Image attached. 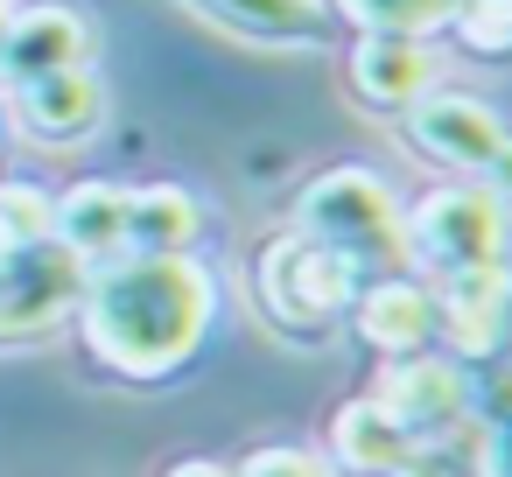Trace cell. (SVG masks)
Wrapping results in <instances>:
<instances>
[{
	"mask_svg": "<svg viewBox=\"0 0 512 477\" xmlns=\"http://www.w3.org/2000/svg\"><path fill=\"white\" fill-rule=\"evenodd\" d=\"M218 302V274L197 253H141L92 267L71 323L99 372L127 386H162L183 365H197V351L218 330Z\"/></svg>",
	"mask_w": 512,
	"mask_h": 477,
	"instance_id": "6da1fadb",
	"label": "cell"
},
{
	"mask_svg": "<svg viewBox=\"0 0 512 477\" xmlns=\"http://www.w3.org/2000/svg\"><path fill=\"white\" fill-rule=\"evenodd\" d=\"M295 232L337 246L358 274H400L407 267V204L372 162H330L295 197Z\"/></svg>",
	"mask_w": 512,
	"mask_h": 477,
	"instance_id": "7a4b0ae2",
	"label": "cell"
},
{
	"mask_svg": "<svg viewBox=\"0 0 512 477\" xmlns=\"http://www.w3.org/2000/svg\"><path fill=\"white\" fill-rule=\"evenodd\" d=\"M358 267L337 253V246H323V239H309V232H274L260 253H253V302H260V316L281 330V337H302V344H323L330 330H344V316H351V295H358Z\"/></svg>",
	"mask_w": 512,
	"mask_h": 477,
	"instance_id": "3957f363",
	"label": "cell"
},
{
	"mask_svg": "<svg viewBox=\"0 0 512 477\" xmlns=\"http://www.w3.org/2000/svg\"><path fill=\"white\" fill-rule=\"evenodd\" d=\"M512 260V211L477 183H435L407 204V267L421 281L463 274V267H505Z\"/></svg>",
	"mask_w": 512,
	"mask_h": 477,
	"instance_id": "277c9868",
	"label": "cell"
},
{
	"mask_svg": "<svg viewBox=\"0 0 512 477\" xmlns=\"http://www.w3.org/2000/svg\"><path fill=\"white\" fill-rule=\"evenodd\" d=\"M85 281H92V267L64 239L8 246L0 253V344H36V337L64 330L85 302Z\"/></svg>",
	"mask_w": 512,
	"mask_h": 477,
	"instance_id": "5b68a950",
	"label": "cell"
},
{
	"mask_svg": "<svg viewBox=\"0 0 512 477\" xmlns=\"http://www.w3.org/2000/svg\"><path fill=\"white\" fill-rule=\"evenodd\" d=\"M372 400H379L421 449H442V442L477 414V379H470L449 351H407V358H379Z\"/></svg>",
	"mask_w": 512,
	"mask_h": 477,
	"instance_id": "8992f818",
	"label": "cell"
},
{
	"mask_svg": "<svg viewBox=\"0 0 512 477\" xmlns=\"http://www.w3.org/2000/svg\"><path fill=\"white\" fill-rule=\"evenodd\" d=\"M0 113L8 127L36 148H85L106 113H113V92L99 78V64H71V71H43V78H22V85H0Z\"/></svg>",
	"mask_w": 512,
	"mask_h": 477,
	"instance_id": "52a82bcc",
	"label": "cell"
},
{
	"mask_svg": "<svg viewBox=\"0 0 512 477\" xmlns=\"http://www.w3.org/2000/svg\"><path fill=\"white\" fill-rule=\"evenodd\" d=\"M428 288H435V344L463 372L498 365L512 351V260L505 267H463V274H442Z\"/></svg>",
	"mask_w": 512,
	"mask_h": 477,
	"instance_id": "ba28073f",
	"label": "cell"
},
{
	"mask_svg": "<svg viewBox=\"0 0 512 477\" xmlns=\"http://www.w3.org/2000/svg\"><path fill=\"white\" fill-rule=\"evenodd\" d=\"M505 134H512V127H505V113H498L491 99L449 92V85H435L421 106L400 113V141H407L421 162L449 169V176H484V162L498 155Z\"/></svg>",
	"mask_w": 512,
	"mask_h": 477,
	"instance_id": "9c48e42d",
	"label": "cell"
},
{
	"mask_svg": "<svg viewBox=\"0 0 512 477\" xmlns=\"http://www.w3.org/2000/svg\"><path fill=\"white\" fill-rule=\"evenodd\" d=\"M442 50L421 43V36H358L344 50V92L365 106V113H386L400 120L407 106H421L435 85H442Z\"/></svg>",
	"mask_w": 512,
	"mask_h": 477,
	"instance_id": "30bf717a",
	"label": "cell"
},
{
	"mask_svg": "<svg viewBox=\"0 0 512 477\" xmlns=\"http://www.w3.org/2000/svg\"><path fill=\"white\" fill-rule=\"evenodd\" d=\"M99 64V29L92 8L78 0H36V8H8V36H0V85H22L43 71Z\"/></svg>",
	"mask_w": 512,
	"mask_h": 477,
	"instance_id": "8fae6325",
	"label": "cell"
},
{
	"mask_svg": "<svg viewBox=\"0 0 512 477\" xmlns=\"http://www.w3.org/2000/svg\"><path fill=\"white\" fill-rule=\"evenodd\" d=\"M351 337L379 358H407V351H435V288L400 267V274H365L351 295Z\"/></svg>",
	"mask_w": 512,
	"mask_h": 477,
	"instance_id": "7c38bea8",
	"label": "cell"
},
{
	"mask_svg": "<svg viewBox=\"0 0 512 477\" xmlns=\"http://www.w3.org/2000/svg\"><path fill=\"white\" fill-rule=\"evenodd\" d=\"M183 8L253 50H323L337 36L330 0H183Z\"/></svg>",
	"mask_w": 512,
	"mask_h": 477,
	"instance_id": "4fadbf2b",
	"label": "cell"
},
{
	"mask_svg": "<svg viewBox=\"0 0 512 477\" xmlns=\"http://www.w3.org/2000/svg\"><path fill=\"white\" fill-rule=\"evenodd\" d=\"M421 442L372 400V393H351V400H337V414H330V435H323V456L337 463V477H393L407 456H414Z\"/></svg>",
	"mask_w": 512,
	"mask_h": 477,
	"instance_id": "5bb4252c",
	"label": "cell"
},
{
	"mask_svg": "<svg viewBox=\"0 0 512 477\" xmlns=\"http://www.w3.org/2000/svg\"><path fill=\"white\" fill-rule=\"evenodd\" d=\"M127 211H134V183H113V176H85L57 197V232L85 267H106V260H127Z\"/></svg>",
	"mask_w": 512,
	"mask_h": 477,
	"instance_id": "9a60e30c",
	"label": "cell"
},
{
	"mask_svg": "<svg viewBox=\"0 0 512 477\" xmlns=\"http://www.w3.org/2000/svg\"><path fill=\"white\" fill-rule=\"evenodd\" d=\"M204 239V204L183 183H134V211H127V260L141 253H197Z\"/></svg>",
	"mask_w": 512,
	"mask_h": 477,
	"instance_id": "2e32d148",
	"label": "cell"
},
{
	"mask_svg": "<svg viewBox=\"0 0 512 477\" xmlns=\"http://www.w3.org/2000/svg\"><path fill=\"white\" fill-rule=\"evenodd\" d=\"M456 15V0H330V22L358 29V36H421L435 43Z\"/></svg>",
	"mask_w": 512,
	"mask_h": 477,
	"instance_id": "e0dca14e",
	"label": "cell"
},
{
	"mask_svg": "<svg viewBox=\"0 0 512 477\" xmlns=\"http://www.w3.org/2000/svg\"><path fill=\"white\" fill-rule=\"evenodd\" d=\"M449 36L477 64H512V0H456Z\"/></svg>",
	"mask_w": 512,
	"mask_h": 477,
	"instance_id": "ac0fdd59",
	"label": "cell"
},
{
	"mask_svg": "<svg viewBox=\"0 0 512 477\" xmlns=\"http://www.w3.org/2000/svg\"><path fill=\"white\" fill-rule=\"evenodd\" d=\"M477 470L470 477H512V379L498 372L491 393H477Z\"/></svg>",
	"mask_w": 512,
	"mask_h": 477,
	"instance_id": "d6986e66",
	"label": "cell"
},
{
	"mask_svg": "<svg viewBox=\"0 0 512 477\" xmlns=\"http://www.w3.org/2000/svg\"><path fill=\"white\" fill-rule=\"evenodd\" d=\"M57 232V197L43 183H0V239L8 246H36Z\"/></svg>",
	"mask_w": 512,
	"mask_h": 477,
	"instance_id": "ffe728a7",
	"label": "cell"
},
{
	"mask_svg": "<svg viewBox=\"0 0 512 477\" xmlns=\"http://www.w3.org/2000/svg\"><path fill=\"white\" fill-rule=\"evenodd\" d=\"M232 477H337V463L323 449H309V442H267V449L239 456Z\"/></svg>",
	"mask_w": 512,
	"mask_h": 477,
	"instance_id": "44dd1931",
	"label": "cell"
},
{
	"mask_svg": "<svg viewBox=\"0 0 512 477\" xmlns=\"http://www.w3.org/2000/svg\"><path fill=\"white\" fill-rule=\"evenodd\" d=\"M393 477H470V470H463L456 456H442V449H414V456H407Z\"/></svg>",
	"mask_w": 512,
	"mask_h": 477,
	"instance_id": "7402d4cb",
	"label": "cell"
},
{
	"mask_svg": "<svg viewBox=\"0 0 512 477\" xmlns=\"http://www.w3.org/2000/svg\"><path fill=\"white\" fill-rule=\"evenodd\" d=\"M477 183H484V190H491V197H498V204L512 211V134L498 141V155L484 162V176H477Z\"/></svg>",
	"mask_w": 512,
	"mask_h": 477,
	"instance_id": "603a6c76",
	"label": "cell"
},
{
	"mask_svg": "<svg viewBox=\"0 0 512 477\" xmlns=\"http://www.w3.org/2000/svg\"><path fill=\"white\" fill-rule=\"evenodd\" d=\"M162 477H232V463H211V456H183V463H169Z\"/></svg>",
	"mask_w": 512,
	"mask_h": 477,
	"instance_id": "cb8c5ba5",
	"label": "cell"
},
{
	"mask_svg": "<svg viewBox=\"0 0 512 477\" xmlns=\"http://www.w3.org/2000/svg\"><path fill=\"white\" fill-rule=\"evenodd\" d=\"M8 8H15V0H0V36H8Z\"/></svg>",
	"mask_w": 512,
	"mask_h": 477,
	"instance_id": "d4e9b609",
	"label": "cell"
}]
</instances>
